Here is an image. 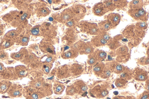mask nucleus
<instances>
[{"label": "nucleus", "instance_id": "obj_1", "mask_svg": "<svg viewBox=\"0 0 149 99\" xmlns=\"http://www.w3.org/2000/svg\"><path fill=\"white\" fill-rule=\"evenodd\" d=\"M128 13L136 20L145 21L148 19L146 12L142 8L137 9H130L129 10Z\"/></svg>", "mask_w": 149, "mask_h": 99}, {"label": "nucleus", "instance_id": "obj_2", "mask_svg": "<svg viewBox=\"0 0 149 99\" xmlns=\"http://www.w3.org/2000/svg\"><path fill=\"white\" fill-rule=\"evenodd\" d=\"M110 38L109 35L106 32H101L92 39L91 42L93 45L96 46H102L106 44Z\"/></svg>", "mask_w": 149, "mask_h": 99}, {"label": "nucleus", "instance_id": "obj_3", "mask_svg": "<svg viewBox=\"0 0 149 99\" xmlns=\"http://www.w3.org/2000/svg\"><path fill=\"white\" fill-rule=\"evenodd\" d=\"M109 93L107 87L102 84H98L95 87L91 90V94L94 97L97 98H103Z\"/></svg>", "mask_w": 149, "mask_h": 99}, {"label": "nucleus", "instance_id": "obj_4", "mask_svg": "<svg viewBox=\"0 0 149 99\" xmlns=\"http://www.w3.org/2000/svg\"><path fill=\"white\" fill-rule=\"evenodd\" d=\"M133 77L136 80L145 81L148 78V73L145 70L137 68L133 72Z\"/></svg>", "mask_w": 149, "mask_h": 99}, {"label": "nucleus", "instance_id": "obj_5", "mask_svg": "<svg viewBox=\"0 0 149 99\" xmlns=\"http://www.w3.org/2000/svg\"><path fill=\"white\" fill-rule=\"evenodd\" d=\"M22 87L19 84H12L8 90V93L10 97L16 98L19 97L22 95Z\"/></svg>", "mask_w": 149, "mask_h": 99}, {"label": "nucleus", "instance_id": "obj_6", "mask_svg": "<svg viewBox=\"0 0 149 99\" xmlns=\"http://www.w3.org/2000/svg\"><path fill=\"white\" fill-rule=\"evenodd\" d=\"M93 11L95 15L101 16L109 11L103 3L99 2L94 6Z\"/></svg>", "mask_w": 149, "mask_h": 99}, {"label": "nucleus", "instance_id": "obj_7", "mask_svg": "<svg viewBox=\"0 0 149 99\" xmlns=\"http://www.w3.org/2000/svg\"><path fill=\"white\" fill-rule=\"evenodd\" d=\"M120 20V15L115 13H111L108 14L107 16V20L111 24L113 27L118 25Z\"/></svg>", "mask_w": 149, "mask_h": 99}, {"label": "nucleus", "instance_id": "obj_8", "mask_svg": "<svg viewBox=\"0 0 149 99\" xmlns=\"http://www.w3.org/2000/svg\"><path fill=\"white\" fill-rule=\"evenodd\" d=\"M28 54L27 50L24 48H22L17 52L11 53L10 56L12 59L15 60H22Z\"/></svg>", "mask_w": 149, "mask_h": 99}, {"label": "nucleus", "instance_id": "obj_9", "mask_svg": "<svg viewBox=\"0 0 149 99\" xmlns=\"http://www.w3.org/2000/svg\"><path fill=\"white\" fill-rule=\"evenodd\" d=\"M15 74L17 78L26 77L28 73V69L25 66L19 65L16 66L14 68Z\"/></svg>", "mask_w": 149, "mask_h": 99}, {"label": "nucleus", "instance_id": "obj_10", "mask_svg": "<svg viewBox=\"0 0 149 99\" xmlns=\"http://www.w3.org/2000/svg\"><path fill=\"white\" fill-rule=\"evenodd\" d=\"M86 27L87 32L91 34L97 35L101 32L98 25L95 23H88Z\"/></svg>", "mask_w": 149, "mask_h": 99}, {"label": "nucleus", "instance_id": "obj_11", "mask_svg": "<svg viewBox=\"0 0 149 99\" xmlns=\"http://www.w3.org/2000/svg\"><path fill=\"white\" fill-rule=\"evenodd\" d=\"M115 66L113 64H107L105 66L103 71L100 75L102 78H109L112 72L114 70Z\"/></svg>", "mask_w": 149, "mask_h": 99}, {"label": "nucleus", "instance_id": "obj_12", "mask_svg": "<svg viewBox=\"0 0 149 99\" xmlns=\"http://www.w3.org/2000/svg\"><path fill=\"white\" fill-rule=\"evenodd\" d=\"M74 85L77 93L80 94H83L85 93L87 89L86 84L81 80H79L75 82Z\"/></svg>", "mask_w": 149, "mask_h": 99}, {"label": "nucleus", "instance_id": "obj_13", "mask_svg": "<svg viewBox=\"0 0 149 99\" xmlns=\"http://www.w3.org/2000/svg\"><path fill=\"white\" fill-rule=\"evenodd\" d=\"M98 26L100 30L104 32L107 31L113 28L107 20L99 23Z\"/></svg>", "mask_w": 149, "mask_h": 99}, {"label": "nucleus", "instance_id": "obj_14", "mask_svg": "<svg viewBox=\"0 0 149 99\" xmlns=\"http://www.w3.org/2000/svg\"><path fill=\"white\" fill-rule=\"evenodd\" d=\"M0 43V48L4 49L10 47L13 45L15 42V40L4 38Z\"/></svg>", "mask_w": 149, "mask_h": 99}, {"label": "nucleus", "instance_id": "obj_15", "mask_svg": "<svg viewBox=\"0 0 149 99\" xmlns=\"http://www.w3.org/2000/svg\"><path fill=\"white\" fill-rule=\"evenodd\" d=\"M70 71L67 67H63L58 71L57 73L58 77L60 78H67L69 76Z\"/></svg>", "mask_w": 149, "mask_h": 99}, {"label": "nucleus", "instance_id": "obj_16", "mask_svg": "<svg viewBox=\"0 0 149 99\" xmlns=\"http://www.w3.org/2000/svg\"><path fill=\"white\" fill-rule=\"evenodd\" d=\"M12 85V83L6 80L1 81L0 83V93H3L8 91Z\"/></svg>", "mask_w": 149, "mask_h": 99}, {"label": "nucleus", "instance_id": "obj_17", "mask_svg": "<svg viewBox=\"0 0 149 99\" xmlns=\"http://www.w3.org/2000/svg\"><path fill=\"white\" fill-rule=\"evenodd\" d=\"M143 6V0H134L131 1L129 7L131 9H137L142 8Z\"/></svg>", "mask_w": 149, "mask_h": 99}, {"label": "nucleus", "instance_id": "obj_18", "mask_svg": "<svg viewBox=\"0 0 149 99\" xmlns=\"http://www.w3.org/2000/svg\"><path fill=\"white\" fill-rule=\"evenodd\" d=\"M128 48L125 46H122L116 50V53L118 55V57H124L128 55Z\"/></svg>", "mask_w": 149, "mask_h": 99}, {"label": "nucleus", "instance_id": "obj_19", "mask_svg": "<svg viewBox=\"0 0 149 99\" xmlns=\"http://www.w3.org/2000/svg\"><path fill=\"white\" fill-rule=\"evenodd\" d=\"M93 53L98 62L102 61L106 57V53L102 50L97 49Z\"/></svg>", "mask_w": 149, "mask_h": 99}, {"label": "nucleus", "instance_id": "obj_20", "mask_svg": "<svg viewBox=\"0 0 149 99\" xmlns=\"http://www.w3.org/2000/svg\"><path fill=\"white\" fill-rule=\"evenodd\" d=\"M105 65L102 62L98 63L93 69L95 74L97 76H100L104 69Z\"/></svg>", "mask_w": 149, "mask_h": 99}, {"label": "nucleus", "instance_id": "obj_21", "mask_svg": "<svg viewBox=\"0 0 149 99\" xmlns=\"http://www.w3.org/2000/svg\"><path fill=\"white\" fill-rule=\"evenodd\" d=\"M94 48L92 43L88 42L83 46L82 51L85 54H91L93 52Z\"/></svg>", "mask_w": 149, "mask_h": 99}, {"label": "nucleus", "instance_id": "obj_22", "mask_svg": "<svg viewBox=\"0 0 149 99\" xmlns=\"http://www.w3.org/2000/svg\"><path fill=\"white\" fill-rule=\"evenodd\" d=\"M65 88V87L63 84L59 83H56L54 84L53 89L55 94H61Z\"/></svg>", "mask_w": 149, "mask_h": 99}, {"label": "nucleus", "instance_id": "obj_23", "mask_svg": "<svg viewBox=\"0 0 149 99\" xmlns=\"http://www.w3.org/2000/svg\"><path fill=\"white\" fill-rule=\"evenodd\" d=\"M83 71V66L78 64H75L72 66L71 71L75 75H79L82 73Z\"/></svg>", "mask_w": 149, "mask_h": 99}, {"label": "nucleus", "instance_id": "obj_24", "mask_svg": "<svg viewBox=\"0 0 149 99\" xmlns=\"http://www.w3.org/2000/svg\"><path fill=\"white\" fill-rule=\"evenodd\" d=\"M122 73L120 76V78L126 80L131 79L133 77V72H132L129 69L127 68H126Z\"/></svg>", "mask_w": 149, "mask_h": 99}, {"label": "nucleus", "instance_id": "obj_25", "mask_svg": "<svg viewBox=\"0 0 149 99\" xmlns=\"http://www.w3.org/2000/svg\"><path fill=\"white\" fill-rule=\"evenodd\" d=\"M18 32L15 30L8 31L4 35V38L15 40L18 35Z\"/></svg>", "mask_w": 149, "mask_h": 99}, {"label": "nucleus", "instance_id": "obj_26", "mask_svg": "<svg viewBox=\"0 0 149 99\" xmlns=\"http://www.w3.org/2000/svg\"><path fill=\"white\" fill-rule=\"evenodd\" d=\"M113 3L116 8H121L127 5V1L126 0H114Z\"/></svg>", "mask_w": 149, "mask_h": 99}, {"label": "nucleus", "instance_id": "obj_27", "mask_svg": "<svg viewBox=\"0 0 149 99\" xmlns=\"http://www.w3.org/2000/svg\"><path fill=\"white\" fill-rule=\"evenodd\" d=\"M112 0H105L103 2L109 11H113L116 8Z\"/></svg>", "mask_w": 149, "mask_h": 99}, {"label": "nucleus", "instance_id": "obj_28", "mask_svg": "<svg viewBox=\"0 0 149 99\" xmlns=\"http://www.w3.org/2000/svg\"><path fill=\"white\" fill-rule=\"evenodd\" d=\"M17 39V43L22 46L26 45L29 40V38L25 36H21Z\"/></svg>", "mask_w": 149, "mask_h": 99}, {"label": "nucleus", "instance_id": "obj_29", "mask_svg": "<svg viewBox=\"0 0 149 99\" xmlns=\"http://www.w3.org/2000/svg\"><path fill=\"white\" fill-rule=\"evenodd\" d=\"M127 82V80L120 78L116 79L115 84L117 87H121L124 86Z\"/></svg>", "mask_w": 149, "mask_h": 99}, {"label": "nucleus", "instance_id": "obj_30", "mask_svg": "<svg viewBox=\"0 0 149 99\" xmlns=\"http://www.w3.org/2000/svg\"><path fill=\"white\" fill-rule=\"evenodd\" d=\"M93 52L91 53L89 56L88 63L91 66H93L96 64L98 62Z\"/></svg>", "mask_w": 149, "mask_h": 99}, {"label": "nucleus", "instance_id": "obj_31", "mask_svg": "<svg viewBox=\"0 0 149 99\" xmlns=\"http://www.w3.org/2000/svg\"><path fill=\"white\" fill-rule=\"evenodd\" d=\"M77 55L76 51L73 50H69L64 53L63 56L65 58H73Z\"/></svg>", "mask_w": 149, "mask_h": 99}, {"label": "nucleus", "instance_id": "obj_32", "mask_svg": "<svg viewBox=\"0 0 149 99\" xmlns=\"http://www.w3.org/2000/svg\"><path fill=\"white\" fill-rule=\"evenodd\" d=\"M71 13L69 11L66 10L62 13L61 18L62 20L67 21L71 18Z\"/></svg>", "mask_w": 149, "mask_h": 99}, {"label": "nucleus", "instance_id": "obj_33", "mask_svg": "<svg viewBox=\"0 0 149 99\" xmlns=\"http://www.w3.org/2000/svg\"><path fill=\"white\" fill-rule=\"evenodd\" d=\"M126 68L125 66L120 65H117L114 69V72L117 74H120L122 73Z\"/></svg>", "mask_w": 149, "mask_h": 99}, {"label": "nucleus", "instance_id": "obj_34", "mask_svg": "<svg viewBox=\"0 0 149 99\" xmlns=\"http://www.w3.org/2000/svg\"><path fill=\"white\" fill-rule=\"evenodd\" d=\"M76 93L77 90L74 86H68L66 89V93L67 95H72Z\"/></svg>", "mask_w": 149, "mask_h": 99}, {"label": "nucleus", "instance_id": "obj_35", "mask_svg": "<svg viewBox=\"0 0 149 99\" xmlns=\"http://www.w3.org/2000/svg\"><path fill=\"white\" fill-rule=\"evenodd\" d=\"M148 24L144 22L137 23L136 24V28L139 30H142L147 28Z\"/></svg>", "mask_w": 149, "mask_h": 99}, {"label": "nucleus", "instance_id": "obj_36", "mask_svg": "<svg viewBox=\"0 0 149 99\" xmlns=\"http://www.w3.org/2000/svg\"><path fill=\"white\" fill-rule=\"evenodd\" d=\"M50 12V10L48 8H41L38 11V15L41 16H45L48 15Z\"/></svg>", "mask_w": 149, "mask_h": 99}, {"label": "nucleus", "instance_id": "obj_37", "mask_svg": "<svg viewBox=\"0 0 149 99\" xmlns=\"http://www.w3.org/2000/svg\"><path fill=\"white\" fill-rule=\"evenodd\" d=\"M137 99H149L148 91H143L138 96Z\"/></svg>", "mask_w": 149, "mask_h": 99}, {"label": "nucleus", "instance_id": "obj_38", "mask_svg": "<svg viewBox=\"0 0 149 99\" xmlns=\"http://www.w3.org/2000/svg\"><path fill=\"white\" fill-rule=\"evenodd\" d=\"M9 57L8 54L3 51H0V60H4L8 59Z\"/></svg>", "mask_w": 149, "mask_h": 99}, {"label": "nucleus", "instance_id": "obj_39", "mask_svg": "<svg viewBox=\"0 0 149 99\" xmlns=\"http://www.w3.org/2000/svg\"><path fill=\"white\" fill-rule=\"evenodd\" d=\"M148 58L143 57L140 58L139 61V64L142 65H145L148 64Z\"/></svg>", "mask_w": 149, "mask_h": 99}, {"label": "nucleus", "instance_id": "obj_40", "mask_svg": "<svg viewBox=\"0 0 149 99\" xmlns=\"http://www.w3.org/2000/svg\"><path fill=\"white\" fill-rule=\"evenodd\" d=\"M46 51L47 52L52 53L53 52L54 49L52 46L51 45H47L45 46Z\"/></svg>", "mask_w": 149, "mask_h": 99}, {"label": "nucleus", "instance_id": "obj_41", "mask_svg": "<svg viewBox=\"0 0 149 99\" xmlns=\"http://www.w3.org/2000/svg\"><path fill=\"white\" fill-rule=\"evenodd\" d=\"M6 68L2 63L0 62V75L2 74L6 71Z\"/></svg>", "mask_w": 149, "mask_h": 99}, {"label": "nucleus", "instance_id": "obj_42", "mask_svg": "<svg viewBox=\"0 0 149 99\" xmlns=\"http://www.w3.org/2000/svg\"><path fill=\"white\" fill-rule=\"evenodd\" d=\"M39 31V30L38 28H33L31 30V33L34 35H36L38 34Z\"/></svg>", "mask_w": 149, "mask_h": 99}, {"label": "nucleus", "instance_id": "obj_43", "mask_svg": "<svg viewBox=\"0 0 149 99\" xmlns=\"http://www.w3.org/2000/svg\"><path fill=\"white\" fill-rule=\"evenodd\" d=\"M112 99H126V98L123 96H117L114 97Z\"/></svg>", "mask_w": 149, "mask_h": 99}, {"label": "nucleus", "instance_id": "obj_44", "mask_svg": "<svg viewBox=\"0 0 149 99\" xmlns=\"http://www.w3.org/2000/svg\"><path fill=\"white\" fill-rule=\"evenodd\" d=\"M4 31V28L2 24L0 25V36L3 33Z\"/></svg>", "mask_w": 149, "mask_h": 99}, {"label": "nucleus", "instance_id": "obj_45", "mask_svg": "<svg viewBox=\"0 0 149 99\" xmlns=\"http://www.w3.org/2000/svg\"><path fill=\"white\" fill-rule=\"evenodd\" d=\"M45 68V70L46 72H49V69H50L49 66H46V65H45L43 66Z\"/></svg>", "mask_w": 149, "mask_h": 99}, {"label": "nucleus", "instance_id": "obj_46", "mask_svg": "<svg viewBox=\"0 0 149 99\" xmlns=\"http://www.w3.org/2000/svg\"><path fill=\"white\" fill-rule=\"evenodd\" d=\"M126 98V99H136L134 97L132 96H127Z\"/></svg>", "mask_w": 149, "mask_h": 99}, {"label": "nucleus", "instance_id": "obj_47", "mask_svg": "<svg viewBox=\"0 0 149 99\" xmlns=\"http://www.w3.org/2000/svg\"><path fill=\"white\" fill-rule=\"evenodd\" d=\"M67 24L68 26H71L73 25V22L71 21H69L67 23Z\"/></svg>", "mask_w": 149, "mask_h": 99}, {"label": "nucleus", "instance_id": "obj_48", "mask_svg": "<svg viewBox=\"0 0 149 99\" xmlns=\"http://www.w3.org/2000/svg\"><path fill=\"white\" fill-rule=\"evenodd\" d=\"M52 59V58L51 57H50L49 58H48L46 59V61L47 62H50Z\"/></svg>", "mask_w": 149, "mask_h": 99}, {"label": "nucleus", "instance_id": "obj_49", "mask_svg": "<svg viewBox=\"0 0 149 99\" xmlns=\"http://www.w3.org/2000/svg\"><path fill=\"white\" fill-rule=\"evenodd\" d=\"M49 20L50 21H53V19L52 17H50L49 19Z\"/></svg>", "mask_w": 149, "mask_h": 99}, {"label": "nucleus", "instance_id": "obj_50", "mask_svg": "<svg viewBox=\"0 0 149 99\" xmlns=\"http://www.w3.org/2000/svg\"><path fill=\"white\" fill-rule=\"evenodd\" d=\"M113 93L115 95H117L118 94V92L117 91H115L113 92Z\"/></svg>", "mask_w": 149, "mask_h": 99}, {"label": "nucleus", "instance_id": "obj_51", "mask_svg": "<svg viewBox=\"0 0 149 99\" xmlns=\"http://www.w3.org/2000/svg\"><path fill=\"white\" fill-rule=\"evenodd\" d=\"M69 48V47L68 46H66L65 47H64V50H67Z\"/></svg>", "mask_w": 149, "mask_h": 99}, {"label": "nucleus", "instance_id": "obj_52", "mask_svg": "<svg viewBox=\"0 0 149 99\" xmlns=\"http://www.w3.org/2000/svg\"><path fill=\"white\" fill-rule=\"evenodd\" d=\"M48 2L49 3H52V1L51 0H48Z\"/></svg>", "mask_w": 149, "mask_h": 99}, {"label": "nucleus", "instance_id": "obj_53", "mask_svg": "<svg viewBox=\"0 0 149 99\" xmlns=\"http://www.w3.org/2000/svg\"><path fill=\"white\" fill-rule=\"evenodd\" d=\"M0 82H1V81H0Z\"/></svg>", "mask_w": 149, "mask_h": 99}]
</instances>
